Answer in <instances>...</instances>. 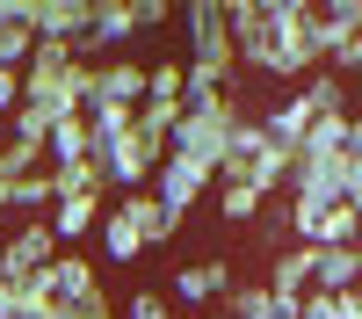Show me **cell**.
<instances>
[{"instance_id": "cell-22", "label": "cell", "mask_w": 362, "mask_h": 319, "mask_svg": "<svg viewBox=\"0 0 362 319\" xmlns=\"http://www.w3.org/2000/svg\"><path fill=\"white\" fill-rule=\"evenodd\" d=\"M225 319H276V298H268V283H232L218 298Z\"/></svg>"}, {"instance_id": "cell-14", "label": "cell", "mask_w": 362, "mask_h": 319, "mask_svg": "<svg viewBox=\"0 0 362 319\" xmlns=\"http://www.w3.org/2000/svg\"><path fill=\"white\" fill-rule=\"evenodd\" d=\"M102 218H109V196H66V203H51L58 247H80L87 232H102Z\"/></svg>"}, {"instance_id": "cell-15", "label": "cell", "mask_w": 362, "mask_h": 319, "mask_svg": "<svg viewBox=\"0 0 362 319\" xmlns=\"http://www.w3.org/2000/svg\"><path fill=\"white\" fill-rule=\"evenodd\" d=\"M312 290H362V247H312Z\"/></svg>"}, {"instance_id": "cell-26", "label": "cell", "mask_w": 362, "mask_h": 319, "mask_svg": "<svg viewBox=\"0 0 362 319\" xmlns=\"http://www.w3.org/2000/svg\"><path fill=\"white\" fill-rule=\"evenodd\" d=\"M102 254L116 261V269H124V261H138V254H145V240H138V232H131L124 218L109 211V218H102Z\"/></svg>"}, {"instance_id": "cell-32", "label": "cell", "mask_w": 362, "mask_h": 319, "mask_svg": "<svg viewBox=\"0 0 362 319\" xmlns=\"http://www.w3.org/2000/svg\"><path fill=\"white\" fill-rule=\"evenodd\" d=\"M348 211L362 218V160H348Z\"/></svg>"}, {"instance_id": "cell-19", "label": "cell", "mask_w": 362, "mask_h": 319, "mask_svg": "<svg viewBox=\"0 0 362 319\" xmlns=\"http://www.w3.org/2000/svg\"><path fill=\"white\" fill-rule=\"evenodd\" d=\"M51 203H58V189H51V167L22 174V182L8 189V211H15V225H22V218H51Z\"/></svg>"}, {"instance_id": "cell-38", "label": "cell", "mask_w": 362, "mask_h": 319, "mask_svg": "<svg viewBox=\"0 0 362 319\" xmlns=\"http://www.w3.org/2000/svg\"><path fill=\"white\" fill-rule=\"evenodd\" d=\"M355 95H362V73H355Z\"/></svg>"}, {"instance_id": "cell-6", "label": "cell", "mask_w": 362, "mask_h": 319, "mask_svg": "<svg viewBox=\"0 0 362 319\" xmlns=\"http://www.w3.org/2000/svg\"><path fill=\"white\" fill-rule=\"evenodd\" d=\"M225 29H232L239 66H254V73H268V80H283L276 29H268V0H225Z\"/></svg>"}, {"instance_id": "cell-27", "label": "cell", "mask_w": 362, "mask_h": 319, "mask_svg": "<svg viewBox=\"0 0 362 319\" xmlns=\"http://www.w3.org/2000/svg\"><path fill=\"white\" fill-rule=\"evenodd\" d=\"M261 247H268V254H283V247H297V225H290V203H276V211H261Z\"/></svg>"}, {"instance_id": "cell-11", "label": "cell", "mask_w": 362, "mask_h": 319, "mask_svg": "<svg viewBox=\"0 0 362 319\" xmlns=\"http://www.w3.org/2000/svg\"><path fill=\"white\" fill-rule=\"evenodd\" d=\"M29 29L37 44H80L95 29V0H29Z\"/></svg>"}, {"instance_id": "cell-2", "label": "cell", "mask_w": 362, "mask_h": 319, "mask_svg": "<svg viewBox=\"0 0 362 319\" xmlns=\"http://www.w3.org/2000/svg\"><path fill=\"white\" fill-rule=\"evenodd\" d=\"M181 22H189V87H232L239 51H232L225 8H218V0H189Z\"/></svg>"}, {"instance_id": "cell-1", "label": "cell", "mask_w": 362, "mask_h": 319, "mask_svg": "<svg viewBox=\"0 0 362 319\" xmlns=\"http://www.w3.org/2000/svg\"><path fill=\"white\" fill-rule=\"evenodd\" d=\"M87 80H95V66L73 44H37V58L22 66V109H44L51 124L58 116H80L87 109Z\"/></svg>"}, {"instance_id": "cell-16", "label": "cell", "mask_w": 362, "mask_h": 319, "mask_svg": "<svg viewBox=\"0 0 362 319\" xmlns=\"http://www.w3.org/2000/svg\"><path fill=\"white\" fill-rule=\"evenodd\" d=\"M268 298H312V247H283L268 261Z\"/></svg>"}, {"instance_id": "cell-13", "label": "cell", "mask_w": 362, "mask_h": 319, "mask_svg": "<svg viewBox=\"0 0 362 319\" xmlns=\"http://www.w3.org/2000/svg\"><path fill=\"white\" fill-rule=\"evenodd\" d=\"M312 124H319V116H312V102H305V87H290V95H283L276 109H261V131L276 138V145H283L290 160H297V145L312 138Z\"/></svg>"}, {"instance_id": "cell-24", "label": "cell", "mask_w": 362, "mask_h": 319, "mask_svg": "<svg viewBox=\"0 0 362 319\" xmlns=\"http://www.w3.org/2000/svg\"><path fill=\"white\" fill-rule=\"evenodd\" d=\"M305 102H312V116H348V80L319 66V73L305 80Z\"/></svg>"}, {"instance_id": "cell-29", "label": "cell", "mask_w": 362, "mask_h": 319, "mask_svg": "<svg viewBox=\"0 0 362 319\" xmlns=\"http://www.w3.org/2000/svg\"><path fill=\"white\" fill-rule=\"evenodd\" d=\"M297 319H341V298H334V290H312V298L297 305Z\"/></svg>"}, {"instance_id": "cell-10", "label": "cell", "mask_w": 362, "mask_h": 319, "mask_svg": "<svg viewBox=\"0 0 362 319\" xmlns=\"http://www.w3.org/2000/svg\"><path fill=\"white\" fill-rule=\"evenodd\" d=\"M210 182H218V174H210L203 160H181V153H167V167L153 174V196L167 203L174 218H189L196 203H203V189H210Z\"/></svg>"}, {"instance_id": "cell-35", "label": "cell", "mask_w": 362, "mask_h": 319, "mask_svg": "<svg viewBox=\"0 0 362 319\" xmlns=\"http://www.w3.org/2000/svg\"><path fill=\"white\" fill-rule=\"evenodd\" d=\"M8 189H15V182H8V167H0V211H8Z\"/></svg>"}, {"instance_id": "cell-8", "label": "cell", "mask_w": 362, "mask_h": 319, "mask_svg": "<svg viewBox=\"0 0 362 319\" xmlns=\"http://www.w3.org/2000/svg\"><path fill=\"white\" fill-rule=\"evenodd\" d=\"M232 283H239L232 261H189V269H174L160 290H167V305H181V312H218V298Z\"/></svg>"}, {"instance_id": "cell-28", "label": "cell", "mask_w": 362, "mask_h": 319, "mask_svg": "<svg viewBox=\"0 0 362 319\" xmlns=\"http://www.w3.org/2000/svg\"><path fill=\"white\" fill-rule=\"evenodd\" d=\"M116 319H174V305H167V290H131Z\"/></svg>"}, {"instance_id": "cell-9", "label": "cell", "mask_w": 362, "mask_h": 319, "mask_svg": "<svg viewBox=\"0 0 362 319\" xmlns=\"http://www.w3.org/2000/svg\"><path fill=\"white\" fill-rule=\"evenodd\" d=\"M87 109H145V66L138 58H102L87 80Z\"/></svg>"}, {"instance_id": "cell-4", "label": "cell", "mask_w": 362, "mask_h": 319, "mask_svg": "<svg viewBox=\"0 0 362 319\" xmlns=\"http://www.w3.org/2000/svg\"><path fill=\"white\" fill-rule=\"evenodd\" d=\"M167 153H174V138H160V131H145L138 116H131V131L116 138V145H102V174H109V196H131V189H153V174L167 167Z\"/></svg>"}, {"instance_id": "cell-12", "label": "cell", "mask_w": 362, "mask_h": 319, "mask_svg": "<svg viewBox=\"0 0 362 319\" xmlns=\"http://www.w3.org/2000/svg\"><path fill=\"white\" fill-rule=\"evenodd\" d=\"M109 211H116V218H124V225L138 232V240H145V247H167V240H174V232H181V218L167 211V203H160L153 189H131V196H109Z\"/></svg>"}, {"instance_id": "cell-21", "label": "cell", "mask_w": 362, "mask_h": 319, "mask_svg": "<svg viewBox=\"0 0 362 319\" xmlns=\"http://www.w3.org/2000/svg\"><path fill=\"white\" fill-rule=\"evenodd\" d=\"M145 102H189V58H160V66H145Z\"/></svg>"}, {"instance_id": "cell-18", "label": "cell", "mask_w": 362, "mask_h": 319, "mask_svg": "<svg viewBox=\"0 0 362 319\" xmlns=\"http://www.w3.org/2000/svg\"><path fill=\"white\" fill-rule=\"evenodd\" d=\"M87 153H95V138H87V116H58L51 138H44V160H51V167H73V160H87Z\"/></svg>"}, {"instance_id": "cell-34", "label": "cell", "mask_w": 362, "mask_h": 319, "mask_svg": "<svg viewBox=\"0 0 362 319\" xmlns=\"http://www.w3.org/2000/svg\"><path fill=\"white\" fill-rule=\"evenodd\" d=\"M341 319H362V290H341Z\"/></svg>"}, {"instance_id": "cell-37", "label": "cell", "mask_w": 362, "mask_h": 319, "mask_svg": "<svg viewBox=\"0 0 362 319\" xmlns=\"http://www.w3.org/2000/svg\"><path fill=\"white\" fill-rule=\"evenodd\" d=\"M196 319H225V312H196Z\"/></svg>"}, {"instance_id": "cell-5", "label": "cell", "mask_w": 362, "mask_h": 319, "mask_svg": "<svg viewBox=\"0 0 362 319\" xmlns=\"http://www.w3.org/2000/svg\"><path fill=\"white\" fill-rule=\"evenodd\" d=\"M268 29H276V58H283V80L305 87L319 73V29L305 0H268Z\"/></svg>"}, {"instance_id": "cell-36", "label": "cell", "mask_w": 362, "mask_h": 319, "mask_svg": "<svg viewBox=\"0 0 362 319\" xmlns=\"http://www.w3.org/2000/svg\"><path fill=\"white\" fill-rule=\"evenodd\" d=\"M0 145H8V116H0Z\"/></svg>"}, {"instance_id": "cell-3", "label": "cell", "mask_w": 362, "mask_h": 319, "mask_svg": "<svg viewBox=\"0 0 362 319\" xmlns=\"http://www.w3.org/2000/svg\"><path fill=\"white\" fill-rule=\"evenodd\" d=\"M218 182H254L261 196L290 189V153L261 131V116H239V124H232V153L218 167Z\"/></svg>"}, {"instance_id": "cell-23", "label": "cell", "mask_w": 362, "mask_h": 319, "mask_svg": "<svg viewBox=\"0 0 362 319\" xmlns=\"http://www.w3.org/2000/svg\"><path fill=\"white\" fill-rule=\"evenodd\" d=\"M305 247H362V218L348 211V203H334V211L319 218V232H312Z\"/></svg>"}, {"instance_id": "cell-7", "label": "cell", "mask_w": 362, "mask_h": 319, "mask_svg": "<svg viewBox=\"0 0 362 319\" xmlns=\"http://www.w3.org/2000/svg\"><path fill=\"white\" fill-rule=\"evenodd\" d=\"M58 261V232L51 218H22L8 240H0V283H29V276H44Z\"/></svg>"}, {"instance_id": "cell-30", "label": "cell", "mask_w": 362, "mask_h": 319, "mask_svg": "<svg viewBox=\"0 0 362 319\" xmlns=\"http://www.w3.org/2000/svg\"><path fill=\"white\" fill-rule=\"evenodd\" d=\"M22 109V73H0V116Z\"/></svg>"}, {"instance_id": "cell-33", "label": "cell", "mask_w": 362, "mask_h": 319, "mask_svg": "<svg viewBox=\"0 0 362 319\" xmlns=\"http://www.w3.org/2000/svg\"><path fill=\"white\" fill-rule=\"evenodd\" d=\"M348 160H362V116L348 109Z\"/></svg>"}, {"instance_id": "cell-17", "label": "cell", "mask_w": 362, "mask_h": 319, "mask_svg": "<svg viewBox=\"0 0 362 319\" xmlns=\"http://www.w3.org/2000/svg\"><path fill=\"white\" fill-rule=\"evenodd\" d=\"M312 29H319V66H326V51L362 37V0H326V8H312Z\"/></svg>"}, {"instance_id": "cell-20", "label": "cell", "mask_w": 362, "mask_h": 319, "mask_svg": "<svg viewBox=\"0 0 362 319\" xmlns=\"http://www.w3.org/2000/svg\"><path fill=\"white\" fill-rule=\"evenodd\" d=\"M261 211H268V196L254 182H218V218L225 225H261Z\"/></svg>"}, {"instance_id": "cell-31", "label": "cell", "mask_w": 362, "mask_h": 319, "mask_svg": "<svg viewBox=\"0 0 362 319\" xmlns=\"http://www.w3.org/2000/svg\"><path fill=\"white\" fill-rule=\"evenodd\" d=\"M167 22V0H138V29H160Z\"/></svg>"}, {"instance_id": "cell-25", "label": "cell", "mask_w": 362, "mask_h": 319, "mask_svg": "<svg viewBox=\"0 0 362 319\" xmlns=\"http://www.w3.org/2000/svg\"><path fill=\"white\" fill-rule=\"evenodd\" d=\"M8 305H15V319H51V312H58V298H51V276L8 283Z\"/></svg>"}]
</instances>
